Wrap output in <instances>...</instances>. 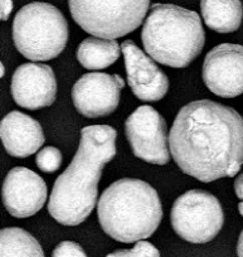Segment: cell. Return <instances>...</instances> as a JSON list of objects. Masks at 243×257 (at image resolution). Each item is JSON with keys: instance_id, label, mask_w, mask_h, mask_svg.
I'll return each mask as SVG.
<instances>
[{"instance_id": "1", "label": "cell", "mask_w": 243, "mask_h": 257, "mask_svg": "<svg viewBox=\"0 0 243 257\" xmlns=\"http://www.w3.org/2000/svg\"><path fill=\"white\" fill-rule=\"evenodd\" d=\"M169 147L182 172L200 182L233 178L243 164V118L229 106L193 101L178 112Z\"/></svg>"}, {"instance_id": "2", "label": "cell", "mask_w": 243, "mask_h": 257, "mask_svg": "<svg viewBox=\"0 0 243 257\" xmlns=\"http://www.w3.org/2000/svg\"><path fill=\"white\" fill-rule=\"evenodd\" d=\"M117 132L108 125L81 130V140L71 164L56 179L48 212L63 226H78L87 219L97 202L102 169L116 155Z\"/></svg>"}, {"instance_id": "3", "label": "cell", "mask_w": 243, "mask_h": 257, "mask_svg": "<svg viewBox=\"0 0 243 257\" xmlns=\"http://www.w3.org/2000/svg\"><path fill=\"white\" fill-rule=\"evenodd\" d=\"M103 232L124 243L149 238L163 218L158 192L149 183L124 178L108 185L97 203Z\"/></svg>"}, {"instance_id": "4", "label": "cell", "mask_w": 243, "mask_h": 257, "mask_svg": "<svg viewBox=\"0 0 243 257\" xmlns=\"http://www.w3.org/2000/svg\"><path fill=\"white\" fill-rule=\"evenodd\" d=\"M141 39L154 61L173 68H185L202 52L205 33L195 12L158 3L151 6Z\"/></svg>"}, {"instance_id": "5", "label": "cell", "mask_w": 243, "mask_h": 257, "mask_svg": "<svg viewBox=\"0 0 243 257\" xmlns=\"http://www.w3.org/2000/svg\"><path fill=\"white\" fill-rule=\"evenodd\" d=\"M68 23L61 11L48 3L27 4L13 22V41L22 56L31 61H49L63 52Z\"/></svg>"}, {"instance_id": "6", "label": "cell", "mask_w": 243, "mask_h": 257, "mask_svg": "<svg viewBox=\"0 0 243 257\" xmlns=\"http://www.w3.org/2000/svg\"><path fill=\"white\" fill-rule=\"evenodd\" d=\"M68 6L83 31L97 38L115 39L141 26L150 0H68Z\"/></svg>"}, {"instance_id": "7", "label": "cell", "mask_w": 243, "mask_h": 257, "mask_svg": "<svg viewBox=\"0 0 243 257\" xmlns=\"http://www.w3.org/2000/svg\"><path fill=\"white\" fill-rule=\"evenodd\" d=\"M170 222L175 233L192 243H207L220 232L224 213L217 197L200 189L185 192L173 204Z\"/></svg>"}, {"instance_id": "8", "label": "cell", "mask_w": 243, "mask_h": 257, "mask_svg": "<svg viewBox=\"0 0 243 257\" xmlns=\"http://www.w3.org/2000/svg\"><path fill=\"white\" fill-rule=\"evenodd\" d=\"M125 134L136 158L156 165L170 162L167 122L151 106H139L129 116Z\"/></svg>"}, {"instance_id": "9", "label": "cell", "mask_w": 243, "mask_h": 257, "mask_svg": "<svg viewBox=\"0 0 243 257\" xmlns=\"http://www.w3.org/2000/svg\"><path fill=\"white\" fill-rule=\"evenodd\" d=\"M203 81L210 92L233 98L243 93V46L222 43L207 53Z\"/></svg>"}, {"instance_id": "10", "label": "cell", "mask_w": 243, "mask_h": 257, "mask_svg": "<svg viewBox=\"0 0 243 257\" xmlns=\"http://www.w3.org/2000/svg\"><path fill=\"white\" fill-rule=\"evenodd\" d=\"M121 86L115 76L107 73H86L72 88L74 107L88 118L102 117L112 113L120 102Z\"/></svg>"}, {"instance_id": "11", "label": "cell", "mask_w": 243, "mask_h": 257, "mask_svg": "<svg viewBox=\"0 0 243 257\" xmlns=\"http://www.w3.org/2000/svg\"><path fill=\"white\" fill-rule=\"evenodd\" d=\"M47 184L41 175L24 167L13 168L3 184V203L16 218L34 216L43 208Z\"/></svg>"}, {"instance_id": "12", "label": "cell", "mask_w": 243, "mask_h": 257, "mask_svg": "<svg viewBox=\"0 0 243 257\" xmlns=\"http://www.w3.org/2000/svg\"><path fill=\"white\" fill-rule=\"evenodd\" d=\"M121 51L125 58L128 83L134 95L148 102L164 97L169 90V80L153 58L146 56L133 41L124 42Z\"/></svg>"}, {"instance_id": "13", "label": "cell", "mask_w": 243, "mask_h": 257, "mask_svg": "<svg viewBox=\"0 0 243 257\" xmlns=\"http://www.w3.org/2000/svg\"><path fill=\"white\" fill-rule=\"evenodd\" d=\"M12 95L17 105L28 110L48 107L56 100L53 70L43 63H24L12 77Z\"/></svg>"}, {"instance_id": "14", "label": "cell", "mask_w": 243, "mask_h": 257, "mask_svg": "<svg viewBox=\"0 0 243 257\" xmlns=\"http://www.w3.org/2000/svg\"><path fill=\"white\" fill-rule=\"evenodd\" d=\"M0 138L7 153L14 158L31 157L46 140L41 123L21 111H12L2 120Z\"/></svg>"}, {"instance_id": "15", "label": "cell", "mask_w": 243, "mask_h": 257, "mask_svg": "<svg viewBox=\"0 0 243 257\" xmlns=\"http://www.w3.org/2000/svg\"><path fill=\"white\" fill-rule=\"evenodd\" d=\"M200 12L205 26L218 33H232L242 23L240 0H200Z\"/></svg>"}, {"instance_id": "16", "label": "cell", "mask_w": 243, "mask_h": 257, "mask_svg": "<svg viewBox=\"0 0 243 257\" xmlns=\"http://www.w3.org/2000/svg\"><path fill=\"white\" fill-rule=\"evenodd\" d=\"M121 54V46L115 39L90 37L79 43L77 59L86 70L97 71L110 67Z\"/></svg>"}, {"instance_id": "17", "label": "cell", "mask_w": 243, "mask_h": 257, "mask_svg": "<svg viewBox=\"0 0 243 257\" xmlns=\"http://www.w3.org/2000/svg\"><path fill=\"white\" fill-rule=\"evenodd\" d=\"M2 257H46L39 242L26 229L9 227L0 232Z\"/></svg>"}, {"instance_id": "18", "label": "cell", "mask_w": 243, "mask_h": 257, "mask_svg": "<svg viewBox=\"0 0 243 257\" xmlns=\"http://www.w3.org/2000/svg\"><path fill=\"white\" fill-rule=\"evenodd\" d=\"M62 153L54 147H46L37 154V167L44 173H54L59 169L62 164Z\"/></svg>"}, {"instance_id": "19", "label": "cell", "mask_w": 243, "mask_h": 257, "mask_svg": "<svg viewBox=\"0 0 243 257\" xmlns=\"http://www.w3.org/2000/svg\"><path fill=\"white\" fill-rule=\"evenodd\" d=\"M52 257H87V254L76 242L63 241L54 248Z\"/></svg>"}, {"instance_id": "20", "label": "cell", "mask_w": 243, "mask_h": 257, "mask_svg": "<svg viewBox=\"0 0 243 257\" xmlns=\"http://www.w3.org/2000/svg\"><path fill=\"white\" fill-rule=\"evenodd\" d=\"M134 248L138 249V251L143 252V253H145L146 256L149 257H160V252L156 249V247L154 246V244H151L150 242L148 241H139L138 243L134 246Z\"/></svg>"}, {"instance_id": "21", "label": "cell", "mask_w": 243, "mask_h": 257, "mask_svg": "<svg viewBox=\"0 0 243 257\" xmlns=\"http://www.w3.org/2000/svg\"><path fill=\"white\" fill-rule=\"evenodd\" d=\"M106 257H149L138 249H117V251L108 253Z\"/></svg>"}, {"instance_id": "22", "label": "cell", "mask_w": 243, "mask_h": 257, "mask_svg": "<svg viewBox=\"0 0 243 257\" xmlns=\"http://www.w3.org/2000/svg\"><path fill=\"white\" fill-rule=\"evenodd\" d=\"M12 11H13V2L12 0H2V17H0L2 21H8Z\"/></svg>"}, {"instance_id": "23", "label": "cell", "mask_w": 243, "mask_h": 257, "mask_svg": "<svg viewBox=\"0 0 243 257\" xmlns=\"http://www.w3.org/2000/svg\"><path fill=\"white\" fill-rule=\"evenodd\" d=\"M234 192L237 197L243 201V172L235 178L234 180Z\"/></svg>"}, {"instance_id": "24", "label": "cell", "mask_w": 243, "mask_h": 257, "mask_svg": "<svg viewBox=\"0 0 243 257\" xmlns=\"http://www.w3.org/2000/svg\"><path fill=\"white\" fill-rule=\"evenodd\" d=\"M237 254H238V257H243V231L240 232L239 238H238V243H237Z\"/></svg>"}, {"instance_id": "25", "label": "cell", "mask_w": 243, "mask_h": 257, "mask_svg": "<svg viewBox=\"0 0 243 257\" xmlns=\"http://www.w3.org/2000/svg\"><path fill=\"white\" fill-rule=\"evenodd\" d=\"M238 211H239V214L243 217V201L239 202V204H238Z\"/></svg>"}, {"instance_id": "26", "label": "cell", "mask_w": 243, "mask_h": 257, "mask_svg": "<svg viewBox=\"0 0 243 257\" xmlns=\"http://www.w3.org/2000/svg\"><path fill=\"white\" fill-rule=\"evenodd\" d=\"M0 67H2V77H3V76H4V66H3V63L0 64Z\"/></svg>"}]
</instances>
